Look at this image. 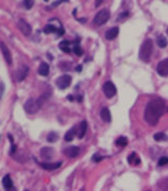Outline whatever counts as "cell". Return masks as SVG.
<instances>
[{
    "instance_id": "6da1fadb",
    "label": "cell",
    "mask_w": 168,
    "mask_h": 191,
    "mask_svg": "<svg viewBox=\"0 0 168 191\" xmlns=\"http://www.w3.org/2000/svg\"><path fill=\"white\" fill-rule=\"evenodd\" d=\"M165 101L162 98H154L150 100L145 110V119L149 125H156L165 111Z\"/></svg>"
},
{
    "instance_id": "7a4b0ae2",
    "label": "cell",
    "mask_w": 168,
    "mask_h": 191,
    "mask_svg": "<svg viewBox=\"0 0 168 191\" xmlns=\"http://www.w3.org/2000/svg\"><path fill=\"white\" fill-rule=\"evenodd\" d=\"M152 52H153V42L150 39H147L144 41V43L140 46V49H139V58L142 60V61H146L148 62L150 60V57L152 55Z\"/></svg>"
},
{
    "instance_id": "3957f363",
    "label": "cell",
    "mask_w": 168,
    "mask_h": 191,
    "mask_svg": "<svg viewBox=\"0 0 168 191\" xmlns=\"http://www.w3.org/2000/svg\"><path fill=\"white\" fill-rule=\"evenodd\" d=\"M42 106V99H33V98H30L28 99L25 104H24V110L27 114L30 115H33L35 113L39 112V110L41 109Z\"/></svg>"
},
{
    "instance_id": "277c9868",
    "label": "cell",
    "mask_w": 168,
    "mask_h": 191,
    "mask_svg": "<svg viewBox=\"0 0 168 191\" xmlns=\"http://www.w3.org/2000/svg\"><path fill=\"white\" fill-rule=\"evenodd\" d=\"M110 17V13L107 9H103L101 10L100 12H97V15L94 16V24L97 25V26H102V25H104L107 23V21L109 19Z\"/></svg>"
},
{
    "instance_id": "5b68a950",
    "label": "cell",
    "mask_w": 168,
    "mask_h": 191,
    "mask_svg": "<svg viewBox=\"0 0 168 191\" xmlns=\"http://www.w3.org/2000/svg\"><path fill=\"white\" fill-rule=\"evenodd\" d=\"M72 83V76L69 74H63L59 76L56 81V85L59 89H65L71 85Z\"/></svg>"
},
{
    "instance_id": "8992f818",
    "label": "cell",
    "mask_w": 168,
    "mask_h": 191,
    "mask_svg": "<svg viewBox=\"0 0 168 191\" xmlns=\"http://www.w3.org/2000/svg\"><path fill=\"white\" fill-rule=\"evenodd\" d=\"M103 92L107 98H112L114 96H116L117 88L114 85V83L108 81V82L104 83V85H103Z\"/></svg>"
},
{
    "instance_id": "52a82bcc",
    "label": "cell",
    "mask_w": 168,
    "mask_h": 191,
    "mask_svg": "<svg viewBox=\"0 0 168 191\" xmlns=\"http://www.w3.org/2000/svg\"><path fill=\"white\" fill-rule=\"evenodd\" d=\"M29 72V68L27 67L26 64H22L20 67H18V69L15 71V79L17 82H22L27 77Z\"/></svg>"
},
{
    "instance_id": "ba28073f",
    "label": "cell",
    "mask_w": 168,
    "mask_h": 191,
    "mask_svg": "<svg viewBox=\"0 0 168 191\" xmlns=\"http://www.w3.org/2000/svg\"><path fill=\"white\" fill-rule=\"evenodd\" d=\"M17 27H18V29L22 31V34H25V36H30L31 34V26H30L29 24L26 22V21H24V19H19L18 23H17Z\"/></svg>"
},
{
    "instance_id": "9c48e42d",
    "label": "cell",
    "mask_w": 168,
    "mask_h": 191,
    "mask_svg": "<svg viewBox=\"0 0 168 191\" xmlns=\"http://www.w3.org/2000/svg\"><path fill=\"white\" fill-rule=\"evenodd\" d=\"M0 49H1V53H2L3 58H4V60L7 61V64H12V54H11V52H10L9 47L4 44L3 42H0Z\"/></svg>"
},
{
    "instance_id": "30bf717a",
    "label": "cell",
    "mask_w": 168,
    "mask_h": 191,
    "mask_svg": "<svg viewBox=\"0 0 168 191\" xmlns=\"http://www.w3.org/2000/svg\"><path fill=\"white\" fill-rule=\"evenodd\" d=\"M156 70L158 72V74L162 76H167L168 75V58L162 60L158 62L156 67Z\"/></svg>"
},
{
    "instance_id": "8fae6325",
    "label": "cell",
    "mask_w": 168,
    "mask_h": 191,
    "mask_svg": "<svg viewBox=\"0 0 168 191\" xmlns=\"http://www.w3.org/2000/svg\"><path fill=\"white\" fill-rule=\"evenodd\" d=\"M79 151H80L79 147L71 146V147H69V148H65V149H64V155L67 156L69 158H75L79 155Z\"/></svg>"
},
{
    "instance_id": "7c38bea8",
    "label": "cell",
    "mask_w": 168,
    "mask_h": 191,
    "mask_svg": "<svg viewBox=\"0 0 168 191\" xmlns=\"http://www.w3.org/2000/svg\"><path fill=\"white\" fill-rule=\"evenodd\" d=\"M41 157L44 158V159H50V158H52V156H54V154H55V151H54V149H52V147H44V148H42L41 149Z\"/></svg>"
},
{
    "instance_id": "4fadbf2b",
    "label": "cell",
    "mask_w": 168,
    "mask_h": 191,
    "mask_svg": "<svg viewBox=\"0 0 168 191\" xmlns=\"http://www.w3.org/2000/svg\"><path fill=\"white\" fill-rule=\"evenodd\" d=\"M119 34V28L118 27H114V28H110L106 31V34H105V37L107 40H114V39H116L117 36Z\"/></svg>"
},
{
    "instance_id": "5bb4252c",
    "label": "cell",
    "mask_w": 168,
    "mask_h": 191,
    "mask_svg": "<svg viewBox=\"0 0 168 191\" xmlns=\"http://www.w3.org/2000/svg\"><path fill=\"white\" fill-rule=\"evenodd\" d=\"M62 164V162H55V163H46V162H42L40 163L42 168L44 170H48V171H52V170H56L58 168H60Z\"/></svg>"
},
{
    "instance_id": "9a60e30c",
    "label": "cell",
    "mask_w": 168,
    "mask_h": 191,
    "mask_svg": "<svg viewBox=\"0 0 168 191\" xmlns=\"http://www.w3.org/2000/svg\"><path fill=\"white\" fill-rule=\"evenodd\" d=\"M2 186H3L4 189L7 191H11L12 187H13V181H12L10 175H5L2 178Z\"/></svg>"
},
{
    "instance_id": "2e32d148",
    "label": "cell",
    "mask_w": 168,
    "mask_h": 191,
    "mask_svg": "<svg viewBox=\"0 0 168 191\" xmlns=\"http://www.w3.org/2000/svg\"><path fill=\"white\" fill-rule=\"evenodd\" d=\"M101 118L104 120L105 123H110L112 121V115H110V111L107 107H103L101 111Z\"/></svg>"
},
{
    "instance_id": "e0dca14e",
    "label": "cell",
    "mask_w": 168,
    "mask_h": 191,
    "mask_svg": "<svg viewBox=\"0 0 168 191\" xmlns=\"http://www.w3.org/2000/svg\"><path fill=\"white\" fill-rule=\"evenodd\" d=\"M87 131V121L86 120H84L80 123L78 127V131H77V136H78V139H82L84 136H85V133Z\"/></svg>"
},
{
    "instance_id": "ac0fdd59",
    "label": "cell",
    "mask_w": 168,
    "mask_h": 191,
    "mask_svg": "<svg viewBox=\"0 0 168 191\" xmlns=\"http://www.w3.org/2000/svg\"><path fill=\"white\" fill-rule=\"evenodd\" d=\"M48 73H49L48 64H46V62H42V64H40V67H39V74L43 75V76H46V75H48Z\"/></svg>"
},
{
    "instance_id": "d6986e66",
    "label": "cell",
    "mask_w": 168,
    "mask_h": 191,
    "mask_svg": "<svg viewBox=\"0 0 168 191\" xmlns=\"http://www.w3.org/2000/svg\"><path fill=\"white\" fill-rule=\"evenodd\" d=\"M75 128H72V129H70L69 131L65 133V135H64V141L65 142H71V141H73V139H74V136H75Z\"/></svg>"
},
{
    "instance_id": "ffe728a7",
    "label": "cell",
    "mask_w": 168,
    "mask_h": 191,
    "mask_svg": "<svg viewBox=\"0 0 168 191\" xmlns=\"http://www.w3.org/2000/svg\"><path fill=\"white\" fill-rule=\"evenodd\" d=\"M70 44H71V42L67 41V40H64V41L60 42L59 44V47L61 51H63L64 53H70L71 52V49H70Z\"/></svg>"
},
{
    "instance_id": "44dd1931",
    "label": "cell",
    "mask_w": 168,
    "mask_h": 191,
    "mask_svg": "<svg viewBox=\"0 0 168 191\" xmlns=\"http://www.w3.org/2000/svg\"><path fill=\"white\" fill-rule=\"evenodd\" d=\"M156 43L161 49H165L168 44V41L164 36H160V37H157V39H156Z\"/></svg>"
},
{
    "instance_id": "7402d4cb",
    "label": "cell",
    "mask_w": 168,
    "mask_h": 191,
    "mask_svg": "<svg viewBox=\"0 0 168 191\" xmlns=\"http://www.w3.org/2000/svg\"><path fill=\"white\" fill-rule=\"evenodd\" d=\"M153 138L155 141H157V142H161V141H166V140L168 139V136L166 134H165L164 132H157V133H155V134L153 135Z\"/></svg>"
},
{
    "instance_id": "603a6c76",
    "label": "cell",
    "mask_w": 168,
    "mask_h": 191,
    "mask_svg": "<svg viewBox=\"0 0 168 191\" xmlns=\"http://www.w3.org/2000/svg\"><path fill=\"white\" fill-rule=\"evenodd\" d=\"M133 159H135L134 164H139V163H140V160H139L138 156L135 154V153H132L131 156L127 158V162H129L130 164H133Z\"/></svg>"
},
{
    "instance_id": "cb8c5ba5",
    "label": "cell",
    "mask_w": 168,
    "mask_h": 191,
    "mask_svg": "<svg viewBox=\"0 0 168 191\" xmlns=\"http://www.w3.org/2000/svg\"><path fill=\"white\" fill-rule=\"evenodd\" d=\"M116 145L117 146H120V147H124L127 145V139L125 136H120L119 139L116 141Z\"/></svg>"
},
{
    "instance_id": "d4e9b609",
    "label": "cell",
    "mask_w": 168,
    "mask_h": 191,
    "mask_svg": "<svg viewBox=\"0 0 168 191\" xmlns=\"http://www.w3.org/2000/svg\"><path fill=\"white\" fill-rule=\"evenodd\" d=\"M58 29L54 25H46L44 27V32L45 34H52V32H57Z\"/></svg>"
},
{
    "instance_id": "484cf974",
    "label": "cell",
    "mask_w": 168,
    "mask_h": 191,
    "mask_svg": "<svg viewBox=\"0 0 168 191\" xmlns=\"http://www.w3.org/2000/svg\"><path fill=\"white\" fill-rule=\"evenodd\" d=\"M57 140H58V134H57L56 132H50L48 135H47V141L50 143H54L56 142Z\"/></svg>"
},
{
    "instance_id": "4316f807",
    "label": "cell",
    "mask_w": 168,
    "mask_h": 191,
    "mask_svg": "<svg viewBox=\"0 0 168 191\" xmlns=\"http://www.w3.org/2000/svg\"><path fill=\"white\" fill-rule=\"evenodd\" d=\"M73 52H74L77 56H82V54H84V51H82V49L79 45H75L74 47H73Z\"/></svg>"
},
{
    "instance_id": "83f0119b",
    "label": "cell",
    "mask_w": 168,
    "mask_h": 191,
    "mask_svg": "<svg viewBox=\"0 0 168 191\" xmlns=\"http://www.w3.org/2000/svg\"><path fill=\"white\" fill-rule=\"evenodd\" d=\"M168 164V157L167 156H164V157H161L158 159V165L162 166V165H166Z\"/></svg>"
},
{
    "instance_id": "f1b7e54d",
    "label": "cell",
    "mask_w": 168,
    "mask_h": 191,
    "mask_svg": "<svg viewBox=\"0 0 168 191\" xmlns=\"http://www.w3.org/2000/svg\"><path fill=\"white\" fill-rule=\"evenodd\" d=\"M22 3L26 7V9H31V8L33 7L34 1H32V0H25V1H22Z\"/></svg>"
},
{
    "instance_id": "f546056e",
    "label": "cell",
    "mask_w": 168,
    "mask_h": 191,
    "mask_svg": "<svg viewBox=\"0 0 168 191\" xmlns=\"http://www.w3.org/2000/svg\"><path fill=\"white\" fill-rule=\"evenodd\" d=\"M129 16V12H124V13H121V14L118 16V22L119 21H121L122 18H125V17H127Z\"/></svg>"
},
{
    "instance_id": "4dcf8cb0",
    "label": "cell",
    "mask_w": 168,
    "mask_h": 191,
    "mask_svg": "<svg viewBox=\"0 0 168 191\" xmlns=\"http://www.w3.org/2000/svg\"><path fill=\"white\" fill-rule=\"evenodd\" d=\"M92 159H93V161H95V162H100V161L102 160V159H103V157L99 156V155H94Z\"/></svg>"
},
{
    "instance_id": "1f68e13d",
    "label": "cell",
    "mask_w": 168,
    "mask_h": 191,
    "mask_svg": "<svg viewBox=\"0 0 168 191\" xmlns=\"http://www.w3.org/2000/svg\"><path fill=\"white\" fill-rule=\"evenodd\" d=\"M82 66H77V67H76V71H77V72H80V71H82Z\"/></svg>"
},
{
    "instance_id": "d6a6232c",
    "label": "cell",
    "mask_w": 168,
    "mask_h": 191,
    "mask_svg": "<svg viewBox=\"0 0 168 191\" xmlns=\"http://www.w3.org/2000/svg\"><path fill=\"white\" fill-rule=\"evenodd\" d=\"M69 100H70V101H73V96H69Z\"/></svg>"
},
{
    "instance_id": "836d02e7",
    "label": "cell",
    "mask_w": 168,
    "mask_h": 191,
    "mask_svg": "<svg viewBox=\"0 0 168 191\" xmlns=\"http://www.w3.org/2000/svg\"><path fill=\"white\" fill-rule=\"evenodd\" d=\"M101 2H102V1H97V3H95V5H97H97H99V4L101 3Z\"/></svg>"
},
{
    "instance_id": "e575fe53",
    "label": "cell",
    "mask_w": 168,
    "mask_h": 191,
    "mask_svg": "<svg viewBox=\"0 0 168 191\" xmlns=\"http://www.w3.org/2000/svg\"><path fill=\"white\" fill-rule=\"evenodd\" d=\"M82 96H79V97H78V101H82Z\"/></svg>"
},
{
    "instance_id": "d590c367",
    "label": "cell",
    "mask_w": 168,
    "mask_h": 191,
    "mask_svg": "<svg viewBox=\"0 0 168 191\" xmlns=\"http://www.w3.org/2000/svg\"><path fill=\"white\" fill-rule=\"evenodd\" d=\"M79 191H86V190H85V188H82V189H80Z\"/></svg>"
},
{
    "instance_id": "8d00e7d4",
    "label": "cell",
    "mask_w": 168,
    "mask_h": 191,
    "mask_svg": "<svg viewBox=\"0 0 168 191\" xmlns=\"http://www.w3.org/2000/svg\"><path fill=\"white\" fill-rule=\"evenodd\" d=\"M167 34H168V28H167Z\"/></svg>"
},
{
    "instance_id": "74e56055",
    "label": "cell",
    "mask_w": 168,
    "mask_h": 191,
    "mask_svg": "<svg viewBox=\"0 0 168 191\" xmlns=\"http://www.w3.org/2000/svg\"><path fill=\"white\" fill-rule=\"evenodd\" d=\"M25 191H28V190H25Z\"/></svg>"
}]
</instances>
